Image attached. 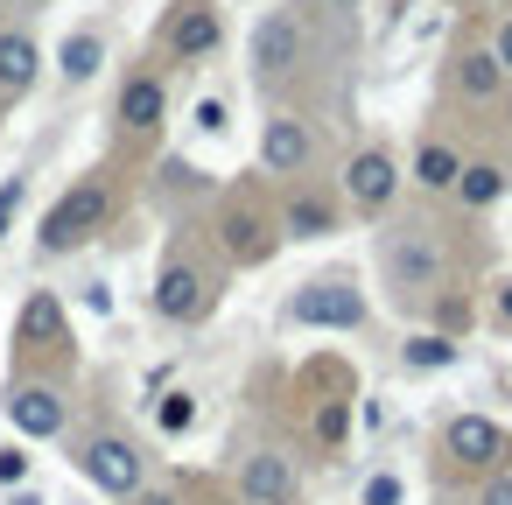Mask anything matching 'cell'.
I'll list each match as a JSON object with an SVG mask.
<instances>
[{
	"instance_id": "cell-12",
	"label": "cell",
	"mask_w": 512,
	"mask_h": 505,
	"mask_svg": "<svg viewBox=\"0 0 512 505\" xmlns=\"http://www.w3.org/2000/svg\"><path fill=\"white\" fill-rule=\"evenodd\" d=\"M281 498H302V484H295V456H281V449H253V456L239 463V505H281Z\"/></svg>"
},
{
	"instance_id": "cell-19",
	"label": "cell",
	"mask_w": 512,
	"mask_h": 505,
	"mask_svg": "<svg viewBox=\"0 0 512 505\" xmlns=\"http://www.w3.org/2000/svg\"><path fill=\"white\" fill-rule=\"evenodd\" d=\"M498 85H505V64H498L491 50H463V57H456V92H463V99L484 106V99H498Z\"/></svg>"
},
{
	"instance_id": "cell-29",
	"label": "cell",
	"mask_w": 512,
	"mask_h": 505,
	"mask_svg": "<svg viewBox=\"0 0 512 505\" xmlns=\"http://www.w3.org/2000/svg\"><path fill=\"white\" fill-rule=\"evenodd\" d=\"M477 505H512V463H505V470H484V484H477Z\"/></svg>"
},
{
	"instance_id": "cell-7",
	"label": "cell",
	"mask_w": 512,
	"mask_h": 505,
	"mask_svg": "<svg viewBox=\"0 0 512 505\" xmlns=\"http://www.w3.org/2000/svg\"><path fill=\"white\" fill-rule=\"evenodd\" d=\"M218 43H225V15L211 0H176V15L162 22V50L176 64H204V57H218Z\"/></svg>"
},
{
	"instance_id": "cell-8",
	"label": "cell",
	"mask_w": 512,
	"mask_h": 505,
	"mask_svg": "<svg viewBox=\"0 0 512 505\" xmlns=\"http://www.w3.org/2000/svg\"><path fill=\"white\" fill-rule=\"evenodd\" d=\"M8 421H15V435H29V442H50V435H64L71 400H64L50 379H15V386H8Z\"/></svg>"
},
{
	"instance_id": "cell-22",
	"label": "cell",
	"mask_w": 512,
	"mask_h": 505,
	"mask_svg": "<svg viewBox=\"0 0 512 505\" xmlns=\"http://www.w3.org/2000/svg\"><path fill=\"white\" fill-rule=\"evenodd\" d=\"M400 358H407L414 372H449V365H463V344H456V337H442V330H421V337H407V344H400Z\"/></svg>"
},
{
	"instance_id": "cell-5",
	"label": "cell",
	"mask_w": 512,
	"mask_h": 505,
	"mask_svg": "<svg viewBox=\"0 0 512 505\" xmlns=\"http://www.w3.org/2000/svg\"><path fill=\"white\" fill-rule=\"evenodd\" d=\"M78 470H85V484H99L106 498H134V491L148 484V456H141V442L120 435V428L85 435V442H78Z\"/></svg>"
},
{
	"instance_id": "cell-16",
	"label": "cell",
	"mask_w": 512,
	"mask_h": 505,
	"mask_svg": "<svg viewBox=\"0 0 512 505\" xmlns=\"http://www.w3.org/2000/svg\"><path fill=\"white\" fill-rule=\"evenodd\" d=\"M281 232H288V239H330V232H337V204H330L323 190L295 183L288 204H281Z\"/></svg>"
},
{
	"instance_id": "cell-21",
	"label": "cell",
	"mask_w": 512,
	"mask_h": 505,
	"mask_svg": "<svg viewBox=\"0 0 512 505\" xmlns=\"http://www.w3.org/2000/svg\"><path fill=\"white\" fill-rule=\"evenodd\" d=\"M456 176H463V155L449 141H421L414 148V183L421 190H456Z\"/></svg>"
},
{
	"instance_id": "cell-35",
	"label": "cell",
	"mask_w": 512,
	"mask_h": 505,
	"mask_svg": "<svg viewBox=\"0 0 512 505\" xmlns=\"http://www.w3.org/2000/svg\"><path fill=\"white\" fill-rule=\"evenodd\" d=\"M0 8H22V15H29V8H43V0H0Z\"/></svg>"
},
{
	"instance_id": "cell-24",
	"label": "cell",
	"mask_w": 512,
	"mask_h": 505,
	"mask_svg": "<svg viewBox=\"0 0 512 505\" xmlns=\"http://www.w3.org/2000/svg\"><path fill=\"white\" fill-rule=\"evenodd\" d=\"M344 428H351V400H323V407H316V442H323V449H337V442H344Z\"/></svg>"
},
{
	"instance_id": "cell-31",
	"label": "cell",
	"mask_w": 512,
	"mask_h": 505,
	"mask_svg": "<svg viewBox=\"0 0 512 505\" xmlns=\"http://www.w3.org/2000/svg\"><path fill=\"white\" fill-rule=\"evenodd\" d=\"M491 57H498V64H505V71H512V15H505V22H498V43H491Z\"/></svg>"
},
{
	"instance_id": "cell-3",
	"label": "cell",
	"mask_w": 512,
	"mask_h": 505,
	"mask_svg": "<svg viewBox=\"0 0 512 505\" xmlns=\"http://www.w3.org/2000/svg\"><path fill=\"white\" fill-rule=\"evenodd\" d=\"M106 218H113V190H106V176H78V183L50 204L36 246H43L50 260H57V253H78L92 232H106Z\"/></svg>"
},
{
	"instance_id": "cell-10",
	"label": "cell",
	"mask_w": 512,
	"mask_h": 505,
	"mask_svg": "<svg viewBox=\"0 0 512 505\" xmlns=\"http://www.w3.org/2000/svg\"><path fill=\"white\" fill-rule=\"evenodd\" d=\"M309 162H316V134H309V120L274 113V120L260 127V169H267V176H309Z\"/></svg>"
},
{
	"instance_id": "cell-25",
	"label": "cell",
	"mask_w": 512,
	"mask_h": 505,
	"mask_svg": "<svg viewBox=\"0 0 512 505\" xmlns=\"http://www.w3.org/2000/svg\"><path fill=\"white\" fill-rule=\"evenodd\" d=\"M22 197H29V176H8V183H0V239L15 232V218H22Z\"/></svg>"
},
{
	"instance_id": "cell-33",
	"label": "cell",
	"mask_w": 512,
	"mask_h": 505,
	"mask_svg": "<svg viewBox=\"0 0 512 505\" xmlns=\"http://www.w3.org/2000/svg\"><path fill=\"white\" fill-rule=\"evenodd\" d=\"M498 323L512 330V281H498Z\"/></svg>"
},
{
	"instance_id": "cell-30",
	"label": "cell",
	"mask_w": 512,
	"mask_h": 505,
	"mask_svg": "<svg viewBox=\"0 0 512 505\" xmlns=\"http://www.w3.org/2000/svg\"><path fill=\"white\" fill-rule=\"evenodd\" d=\"M197 127H204V134H225V99H204V106H197Z\"/></svg>"
},
{
	"instance_id": "cell-34",
	"label": "cell",
	"mask_w": 512,
	"mask_h": 505,
	"mask_svg": "<svg viewBox=\"0 0 512 505\" xmlns=\"http://www.w3.org/2000/svg\"><path fill=\"white\" fill-rule=\"evenodd\" d=\"M323 8H330V15H351V8H358V0H323Z\"/></svg>"
},
{
	"instance_id": "cell-17",
	"label": "cell",
	"mask_w": 512,
	"mask_h": 505,
	"mask_svg": "<svg viewBox=\"0 0 512 505\" xmlns=\"http://www.w3.org/2000/svg\"><path fill=\"white\" fill-rule=\"evenodd\" d=\"M15 344H29V351H43V344H71V323H64V302H57L50 288H36V295L22 302V323H15Z\"/></svg>"
},
{
	"instance_id": "cell-27",
	"label": "cell",
	"mask_w": 512,
	"mask_h": 505,
	"mask_svg": "<svg viewBox=\"0 0 512 505\" xmlns=\"http://www.w3.org/2000/svg\"><path fill=\"white\" fill-rule=\"evenodd\" d=\"M435 316H442V337L470 330V302H463V295H435Z\"/></svg>"
},
{
	"instance_id": "cell-37",
	"label": "cell",
	"mask_w": 512,
	"mask_h": 505,
	"mask_svg": "<svg viewBox=\"0 0 512 505\" xmlns=\"http://www.w3.org/2000/svg\"><path fill=\"white\" fill-rule=\"evenodd\" d=\"M281 505H302V498H281Z\"/></svg>"
},
{
	"instance_id": "cell-28",
	"label": "cell",
	"mask_w": 512,
	"mask_h": 505,
	"mask_svg": "<svg viewBox=\"0 0 512 505\" xmlns=\"http://www.w3.org/2000/svg\"><path fill=\"white\" fill-rule=\"evenodd\" d=\"M400 498H407V484H400L393 470H379V477L365 484V498H358V505H400Z\"/></svg>"
},
{
	"instance_id": "cell-36",
	"label": "cell",
	"mask_w": 512,
	"mask_h": 505,
	"mask_svg": "<svg viewBox=\"0 0 512 505\" xmlns=\"http://www.w3.org/2000/svg\"><path fill=\"white\" fill-rule=\"evenodd\" d=\"M15 505H43V498H36V491H22V484H15Z\"/></svg>"
},
{
	"instance_id": "cell-9",
	"label": "cell",
	"mask_w": 512,
	"mask_h": 505,
	"mask_svg": "<svg viewBox=\"0 0 512 505\" xmlns=\"http://www.w3.org/2000/svg\"><path fill=\"white\" fill-rule=\"evenodd\" d=\"M253 78L260 85H274L281 71H295V57H302V22L288 15V8H267L260 22H253Z\"/></svg>"
},
{
	"instance_id": "cell-23",
	"label": "cell",
	"mask_w": 512,
	"mask_h": 505,
	"mask_svg": "<svg viewBox=\"0 0 512 505\" xmlns=\"http://www.w3.org/2000/svg\"><path fill=\"white\" fill-rule=\"evenodd\" d=\"M155 428H162V435H190V428H197V400H190V393H162V400H155Z\"/></svg>"
},
{
	"instance_id": "cell-11",
	"label": "cell",
	"mask_w": 512,
	"mask_h": 505,
	"mask_svg": "<svg viewBox=\"0 0 512 505\" xmlns=\"http://www.w3.org/2000/svg\"><path fill=\"white\" fill-rule=\"evenodd\" d=\"M393 190H400V162H393L386 148H358V155L344 162V197H351L358 211H386Z\"/></svg>"
},
{
	"instance_id": "cell-32",
	"label": "cell",
	"mask_w": 512,
	"mask_h": 505,
	"mask_svg": "<svg viewBox=\"0 0 512 505\" xmlns=\"http://www.w3.org/2000/svg\"><path fill=\"white\" fill-rule=\"evenodd\" d=\"M134 505H183V498H176V491H148V484H141V491H134Z\"/></svg>"
},
{
	"instance_id": "cell-2",
	"label": "cell",
	"mask_w": 512,
	"mask_h": 505,
	"mask_svg": "<svg viewBox=\"0 0 512 505\" xmlns=\"http://www.w3.org/2000/svg\"><path fill=\"white\" fill-rule=\"evenodd\" d=\"M281 323L288 330H365V288L351 281V274H316V281H302L288 302H281Z\"/></svg>"
},
{
	"instance_id": "cell-1",
	"label": "cell",
	"mask_w": 512,
	"mask_h": 505,
	"mask_svg": "<svg viewBox=\"0 0 512 505\" xmlns=\"http://www.w3.org/2000/svg\"><path fill=\"white\" fill-rule=\"evenodd\" d=\"M379 274L393 288V302H435L442 281H449V246L428 218H407V225H386L379 232Z\"/></svg>"
},
{
	"instance_id": "cell-26",
	"label": "cell",
	"mask_w": 512,
	"mask_h": 505,
	"mask_svg": "<svg viewBox=\"0 0 512 505\" xmlns=\"http://www.w3.org/2000/svg\"><path fill=\"white\" fill-rule=\"evenodd\" d=\"M29 463H36V456H29L22 442H0V484H8V491L29 484Z\"/></svg>"
},
{
	"instance_id": "cell-20",
	"label": "cell",
	"mask_w": 512,
	"mask_h": 505,
	"mask_svg": "<svg viewBox=\"0 0 512 505\" xmlns=\"http://www.w3.org/2000/svg\"><path fill=\"white\" fill-rule=\"evenodd\" d=\"M505 190H512V169H498V162H463V176H456V197L470 211H491Z\"/></svg>"
},
{
	"instance_id": "cell-14",
	"label": "cell",
	"mask_w": 512,
	"mask_h": 505,
	"mask_svg": "<svg viewBox=\"0 0 512 505\" xmlns=\"http://www.w3.org/2000/svg\"><path fill=\"white\" fill-rule=\"evenodd\" d=\"M218 239H225V253H232L239 267H260V260L274 253V232H267V218H260L253 204H225V218H218Z\"/></svg>"
},
{
	"instance_id": "cell-18",
	"label": "cell",
	"mask_w": 512,
	"mask_h": 505,
	"mask_svg": "<svg viewBox=\"0 0 512 505\" xmlns=\"http://www.w3.org/2000/svg\"><path fill=\"white\" fill-rule=\"evenodd\" d=\"M99 64H106V36H99V29H71V36L57 43V78H64V85H92Z\"/></svg>"
},
{
	"instance_id": "cell-15",
	"label": "cell",
	"mask_w": 512,
	"mask_h": 505,
	"mask_svg": "<svg viewBox=\"0 0 512 505\" xmlns=\"http://www.w3.org/2000/svg\"><path fill=\"white\" fill-rule=\"evenodd\" d=\"M36 78H43V43L29 29H0V92L22 99L36 92Z\"/></svg>"
},
{
	"instance_id": "cell-4",
	"label": "cell",
	"mask_w": 512,
	"mask_h": 505,
	"mask_svg": "<svg viewBox=\"0 0 512 505\" xmlns=\"http://www.w3.org/2000/svg\"><path fill=\"white\" fill-rule=\"evenodd\" d=\"M155 316L162 323H204L211 316V302H218V274L204 267V260H190V253H169L162 260V274H155Z\"/></svg>"
},
{
	"instance_id": "cell-13",
	"label": "cell",
	"mask_w": 512,
	"mask_h": 505,
	"mask_svg": "<svg viewBox=\"0 0 512 505\" xmlns=\"http://www.w3.org/2000/svg\"><path fill=\"white\" fill-rule=\"evenodd\" d=\"M169 120V85L155 78V71H134L127 85H120V127L127 134H155Z\"/></svg>"
},
{
	"instance_id": "cell-6",
	"label": "cell",
	"mask_w": 512,
	"mask_h": 505,
	"mask_svg": "<svg viewBox=\"0 0 512 505\" xmlns=\"http://www.w3.org/2000/svg\"><path fill=\"white\" fill-rule=\"evenodd\" d=\"M442 449L463 463V470H505L512 463V435L491 421V414H449V428H442Z\"/></svg>"
}]
</instances>
